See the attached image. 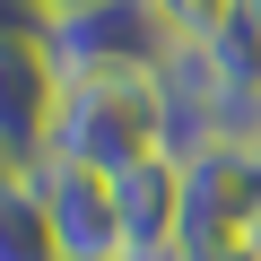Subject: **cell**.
<instances>
[{
	"mask_svg": "<svg viewBox=\"0 0 261 261\" xmlns=\"http://www.w3.org/2000/svg\"><path fill=\"white\" fill-rule=\"evenodd\" d=\"M174 148V96L166 79H70L53 105V140L44 166H79V174H122Z\"/></svg>",
	"mask_w": 261,
	"mask_h": 261,
	"instance_id": "cell-1",
	"label": "cell"
},
{
	"mask_svg": "<svg viewBox=\"0 0 261 261\" xmlns=\"http://www.w3.org/2000/svg\"><path fill=\"white\" fill-rule=\"evenodd\" d=\"M44 61L70 79H166L183 35L157 0H96V9H70V18H44L35 27Z\"/></svg>",
	"mask_w": 261,
	"mask_h": 261,
	"instance_id": "cell-2",
	"label": "cell"
},
{
	"mask_svg": "<svg viewBox=\"0 0 261 261\" xmlns=\"http://www.w3.org/2000/svg\"><path fill=\"white\" fill-rule=\"evenodd\" d=\"M183 157V252H209V244H252L261 226V166L226 140L209 148H174Z\"/></svg>",
	"mask_w": 261,
	"mask_h": 261,
	"instance_id": "cell-3",
	"label": "cell"
},
{
	"mask_svg": "<svg viewBox=\"0 0 261 261\" xmlns=\"http://www.w3.org/2000/svg\"><path fill=\"white\" fill-rule=\"evenodd\" d=\"M53 105H61V70L44 61L35 35H9V44H0V166H9V174H35L44 166Z\"/></svg>",
	"mask_w": 261,
	"mask_h": 261,
	"instance_id": "cell-4",
	"label": "cell"
},
{
	"mask_svg": "<svg viewBox=\"0 0 261 261\" xmlns=\"http://www.w3.org/2000/svg\"><path fill=\"white\" fill-rule=\"evenodd\" d=\"M35 192H44V218H53L61 261H130V244H122V209H113V174L35 166Z\"/></svg>",
	"mask_w": 261,
	"mask_h": 261,
	"instance_id": "cell-5",
	"label": "cell"
},
{
	"mask_svg": "<svg viewBox=\"0 0 261 261\" xmlns=\"http://www.w3.org/2000/svg\"><path fill=\"white\" fill-rule=\"evenodd\" d=\"M113 209H122V244L130 261H174L183 252V157L157 148L140 166L113 174Z\"/></svg>",
	"mask_w": 261,
	"mask_h": 261,
	"instance_id": "cell-6",
	"label": "cell"
},
{
	"mask_svg": "<svg viewBox=\"0 0 261 261\" xmlns=\"http://www.w3.org/2000/svg\"><path fill=\"white\" fill-rule=\"evenodd\" d=\"M0 261H61L35 174H0Z\"/></svg>",
	"mask_w": 261,
	"mask_h": 261,
	"instance_id": "cell-7",
	"label": "cell"
},
{
	"mask_svg": "<svg viewBox=\"0 0 261 261\" xmlns=\"http://www.w3.org/2000/svg\"><path fill=\"white\" fill-rule=\"evenodd\" d=\"M157 9L174 18V35H183V44H200V35H218V27L244 9V0H157Z\"/></svg>",
	"mask_w": 261,
	"mask_h": 261,
	"instance_id": "cell-8",
	"label": "cell"
},
{
	"mask_svg": "<svg viewBox=\"0 0 261 261\" xmlns=\"http://www.w3.org/2000/svg\"><path fill=\"white\" fill-rule=\"evenodd\" d=\"M70 9H96V0H9V35H35L44 18H70Z\"/></svg>",
	"mask_w": 261,
	"mask_h": 261,
	"instance_id": "cell-9",
	"label": "cell"
},
{
	"mask_svg": "<svg viewBox=\"0 0 261 261\" xmlns=\"http://www.w3.org/2000/svg\"><path fill=\"white\" fill-rule=\"evenodd\" d=\"M174 261H261L252 244H209V252H174Z\"/></svg>",
	"mask_w": 261,
	"mask_h": 261,
	"instance_id": "cell-10",
	"label": "cell"
},
{
	"mask_svg": "<svg viewBox=\"0 0 261 261\" xmlns=\"http://www.w3.org/2000/svg\"><path fill=\"white\" fill-rule=\"evenodd\" d=\"M244 148H252V157H261V105H252V140H244Z\"/></svg>",
	"mask_w": 261,
	"mask_h": 261,
	"instance_id": "cell-11",
	"label": "cell"
},
{
	"mask_svg": "<svg viewBox=\"0 0 261 261\" xmlns=\"http://www.w3.org/2000/svg\"><path fill=\"white\" fill-rule=\"evenodd\" d=\"M244 9H252V18H261V0H244Z\"/></svg>",
	"mask_w": 261,
	"mask_h": 261,
	"instance_id": "cell-12",
	"label": "cell"
}]
</instances>
